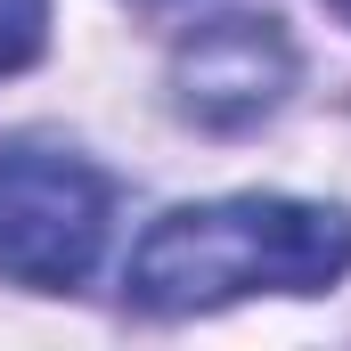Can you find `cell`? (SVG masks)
Instances as JSON below:
<instances>
[{"mask_svg": "<svg viewBox=\"0 0 351 351\" xmlns=\"http://www.w3.org/2000/svg\"><path fill=\"white\" fill-rule=\"evenodd\" d=\"M351 278V213L302 196H213L164 213L123 269V294L156 319L221 311L245 294H327Z\"/></svg>", "mask_w": 351, "mask_h": 351, "instance_id": "6da1fadb", "label": "cell"}, {"mask_svg": "<svg viewBox=\"0 0 351 351\" xmlns=\"http://www.w3.org/2000/svg\"><path fill=\"white\" fill-rule=\"evenodd\" d=\"M114 188L82 156L58 147H8L0 156V269L33 294L82 286L106 254Z\"/></svg>", "mask_w": 351, "mask_h": 351, "instance_id": "7a4b0ae2", "label": "cell"}, {"mask_svg": "<svg viewBox=\"0 0 351 351\" xmlns=\"http://www.w3.org/2000/svg\"><path fill=\"white\" fill-rule=\"evenodd\" d=\"M286 82H294V49H286V33L269 16H221L196 41H180V58H172L180 114H196L204 131L262 123L286 98Z\"/></svg>", "mask_w": 351, "mask_h": 351, "instance_id": "3957f363", "label": "cell"}, {"mask_svg": "<svg viewBox=\"0 0 351 351\" xmlns=\"http://www.w3.org/2000/svg\"><path fill=\"white\" fill-rule=\"evenodd\" d=\"M49 41V0H0V74H25Z\"/></svg>", "mask_w": 351, "mask_h": 351, "instance_id": "277c9868", "label": "cell"}, {"mask_svg": "<svg viewBox=\"0 0 351 351\" xmlns=\"http://www.w3.org/2000/svg\"><path fill=\"white\" fill-rule=\"evenodd\" d=\"M327 8H335V16H351V0H327Z\"/></svg>", "mask_w": 351, "mask_h": 351, "instance_id": "5b68a950", "label": "cell"}]
</instances>
